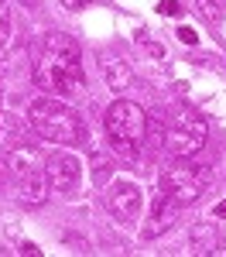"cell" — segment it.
<instances>
[{"label":"cell","instance_id":"11","mask_svg":"<svg viewBox=\"0 0 226 257\" xmlns=\"http://www.w3.org/2000/svg\"><path fill=\"white\" fill-rule=\"evenodd\" d=\"M100 72H103V79H106V86H110L113 93H127V89H134V82H137L134 69H130L120 55H110V52L100 55Z\"/></svg>","mask_w":226,"mask_h":257},{"label":"cell","instance_id":"1","mask_svg":"<svg viewBox=\"0 0 226 257\" xmlns=\"http://www.w3.org/2000/svg\"><path fill=\"white\" fill-rule=\"evenodd\" d=\"M35 82L45 93L59 99H76L86 93V76H82V48L65 35H48L41 59L35 65Z\"/></svg>","mask_w":226,"mask_h":257},{"label":"cell","instance_id":"16","mask_svg":"<svg viewBox=\"0 0 226 257\" xmlns=\"http://www.w3.org/2000/svg\"><path fill=\"white\" fill-rule=\"evenodd\" d=\"M178 38H182L185 45H195V41H199V35H195L192 28H178Z\"/></svg>","mask_w":226,"mask_h":257},{"label":"cell","instance_id":"6","mask_svg":"<svg viewBox=\"0 0 226 257\" xmlns=\"http://www.w3.org/2000/svg\"><path fill=\"white\" fill-rule=\"evenodd\" d=\"M4 158H7V172H11L14 185H18L21 202L41 206L48 199V175H45V168L35 165V148H18V151L4 155Z\"/></svg>","mask_w":226,"mask_h":257},{"label":"cell","instance_id":"19","mask_svg":"<svg viewBox=\"0 0 226 257\" xmlns=\"http://www.w3.org/2000/svg\"><path fill=\"white\" fill-rule=\"evenodd\" d=\"M216 216H219V219H226V202H219V206H216Z\"/></svg>","mask_w":226,"mask_h":257},{"label":"cell","instance_id":"15","mask_svg":"<svg viewBox=\"0 0 226 257\" xmlns=\"http://www.w3.org/2000/svg\"><path fill=\"white\" fill-rule=\"evenodd\" d=\"M158 11H161L164 18H175V14H182V7H178V0H161V4H158Z\"/></svg>","mask_w":226,"mask_h":257},{"label":"cell","instance_id":"13","mask_svg":"<svg viewBox=\"0 0 226 257\" xmlns=\"http://www.w3.org/2000/svg\"><path fill=\"white\" fill-rule=\"evenodd\" d=\"M195 14L205 21V24H219L226 14V4L223 0H195Z\"/></svg>","mask_w":226,"mask_h":257},{"label":"cell","instance_id":"8","mask_svg":"<svg viewBox=\"0 0 226 257\" xmlns=\"http://www.w3.org/2000/svg\"><path fill=\"white\" fill-rule=\"evenodd\" d=\"M106 209L120 219V223H137L141 213H144V192H141V185L123 182V178L110 182V185H106Z\"/></svg>","mask_w":226,"mask_h":257},{"label":"cell","instance_id":"14","mask_svg":"<svg viewBox=\"0 0 226 257\" xmlns=\"http://www.w3.org/2000/svg\"><path fill=\"white\" fill-rule=\"evenodd\" d=\"M11 38V11H7V0H0V41Z\"/></svg>","mask_w":226,"mask_h":257},{"label":"cell","instance_id":"17","mask_svg":"<svg viewBox=\"0 0 226 257\" xmlns=\"http://www.w3.org/2000/svg\"><path fill=\"white\" fill-rule=\"evenodd\" d=\"M69 11H82V7H89V4H96V0H62Z\"/></svg>","mask_w":226,"mask_h":257},{"label":"cell","instance_id":"5","mask_svg":"<svg viewBox=\"0 0 226 257\" xmlns=\"http://www.w3.org/2000/svg\"><path fill=\"white\" fill-rule=\"evenodd\" d=\"M209 182H212L209 168H202V165H195L188 158H175L161 172V192H168L178 206H192V202L202 199Z\"/></svg>","mask_w":226,"mask_h":257},{"label":"cell","instance_id":"4","mask_svg":"<svg viewBox=\"0 0 226 257\" xmlns=\"http://www.w3.org/2000/svg\"><path fill=\"white\" fill-rule=\"evenodd\" d=\"M106 134H110L113 151L137 155L144 138H147V113L130 99H113L106 110Z\"/></svg>","mask_w":226,"mask_h":257},{"label":"cell","instance_id":"9","mask_svg":"<svg viewBox=\"0 0 226 257\" xmlns=\"http://www.w3.org/2000/svg\"><path fill=\"white\" fill-rule=\"evenodd\" d=\"M18 148H35V127H31L28 120L0 110V151L11 155V151H18Z\"/></svg>","mask_w":226,"mask_h":257},{"label":"cell","instance_id":"21","mask_svg":"<svg viewBox=\"0 0 226 257\" xmlns=\"http://www.w3.org/2000/svg\"><path fill=\"white\" fill-rule=\"evenodd\" d=\"M0 103H4V89H0Z\"/></svg>","mask_w":226,"mask_h":257},{"label":"cell","instance_id":"12","mask_svg":"<svg viewBox=\"0 0 226 257\" xmlns=\"http://www.w3.org/2000/svg\"><path fill=\"white\" fill-rule=\"evenodd\" d=\"M192 254H199V257H209V254H216L219 250V237H216V230L212 226H195L192 230Z\"/></svg>","mask_w":226,"mask_h":257},{"label":"cell","instance_id":"2","mask_svg":"<svg viewBox=\"0 0 226 257\" xmlns=\"http://www.w3.org/2000/svg\"><path fill=\"white\" fill-rule=\"evenodd\" d=\"M28 123L35 127L38 138L55 141V144H86L89 141V127L62 99H35L28 106Z\"/></svg>","mask_w":226,"mask_h":257},{"label":"cell","instance_id":"7","mask_svg":"<svg viewBox=\"0 0 226 257\" xmlns=\"http://www.w3.org/2000/svg\"><path fill=\"white\" fill-rule=\"evenodd\" d=\"M45 175H48V189L55 196L69 199V196H76V189H79V182H82V165L69 151H52L45 158Z\"/></svg>","mask_w":226,"mask_h":257},{"label":"cell","instance_id":"3","mask_svg":"<svg viewBox=\"0 0 226 257\" xmlns=\"http://www.w3.org/2000/svg\"><path fill=\"white\" fill-rule=\"evenodd\" d=\"M161 113V148L168 155H175V158H192L195 151H202L205 148V134H209V127H205V117L199 110H192V106H168V110H158Z\"/></svg>","mask_w":226,"mask_h":257},{"label":"cell","instance_id":"10","mask_svg":"<svg viewBox=\"0 0 226 257\" xmlns=\"http://www.w3.org/2000/svg\"><path fill=\"white\" fill-rule=\"evenodd\" d=\"M178 219V202L168 196V192H158L151 199V213H147V223H144V237L154 240L161 237L164 230H171V223Z\"/></svg>","mask_w":226,"mask_h":257},{"label":"cell","instance_id":"18","mask_svg":"<svg viewBox=\"0 0 226 257\" xmlns=\"http://www.w3.org/2000/svg\"><path fill=\"white\" fill-rule=\"evenodd\" d=\"M21 254H31V257H41V250H38V247H35V243H24V247H21Z\"/></svg>","mask_w":226,"mask_h":257},{"label":"cell","instance_id":"20","mask_svg":"<svg viewBox=\"0 0 226 257\" xmlns=\"http://www.w3.org/2000/svg\"><path fill=\"white\" fill-rule=\"evenodd\" d=\"M0 182H4V161H0Z\"/></svg>","mask_w":226,"mask_h":257}]
</instances>
